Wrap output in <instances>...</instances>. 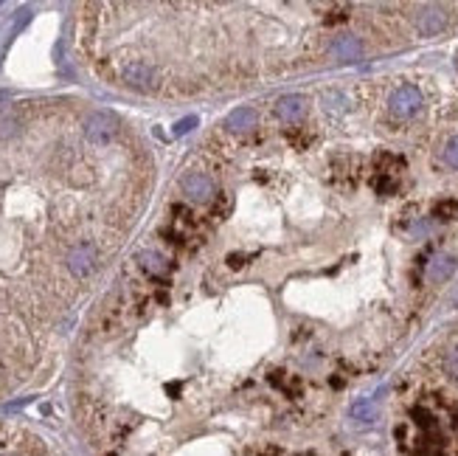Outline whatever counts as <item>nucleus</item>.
Instances as JSON below:
<instances>
[{"label":"nucleus","mask_w":458,"mask_h":456,"mask_svg":"<svg viewBox=\"0 0 458 456\" xmlns=\"http://www.w3.org/2000/svg\"><path fill=\"white\" fill-rule=\"evenodd\" d=\"M424 107V93L419 91V85L413 82H402L397 85L394 91L388 93V101H385V110L394 122H413Z\"/></svg>","instance_id":"obj_3"},{"label":"nucleus","mask_w":458,"mask_h":456,"mask_svg":"<svg viewBox=\"0 0 458 456\" xmlns=\"http://www.w3.org/2000/svg\"><path fill=\"white\" fill-rule=\"evenodd\" d=\"M450 14H447V6H439V3H427V6H416V14H413V23H416V31L422 37H436L439 31H444Z\"/></svg>","instance_id":"obj_4"},{"label":"nucleus","mask_w":458,"mask_h":456,"mask_svg":"<svg viewBox=\"0 0 458 456\" xmlns=\"http://www.w3.org/2000/svg\"><path fill=\"white\" fill-rule=\"evenodd\" d=\"M352 414H355V417H360V420H374V409H371V403H366V400H363V403H357V406L352 409Z\"/></svg>","instance_id":"obj_6"},{"label":"nucleus","mask_w":458,"mask_h":456,"mask_svg":"<svg viewBox=\"0 0 458 456\" xmlns=\"http://www.w3.org/2000/svg\"><path fill=\"white\" fill-rule=\"evenodd\" d=\"M146 37L101 26L85 37L96 71L121 88L149 96H197V93L248 88L304 71L332 56L335 40H321L312 26V3H152L158 20L178 37L152 29L121 3Z\"/></svg>","instance_id":"obj_2"},{"label":"nucleus","mask_w":458,"mask_h":456,"mask_svg":"<svg viewBox=\"0 0 458 456\" xmlns=\"http://www.w3.org/2000/svg\"><path fill=\"white\" fill-rule=\"evenodd\" d=\"M91 110H0V395L26 383L149 200L146 147L93 141Z\"/></svg>","instance_id":"obj_1"},{"label":"nucleus","mask_w":458,"mask_h":456,"mask_svg":"<svg viewBox=\"0 0 458 456\" xmlns=\"http://www.w3.org/2000/svg\"><path fill=\"white\" fill-rule=\"evenodd\" d=\"M442 164H444V169L458 175V130L442 141Z\"/></svg>","instance_id":"obj_5"}]
</instances>
